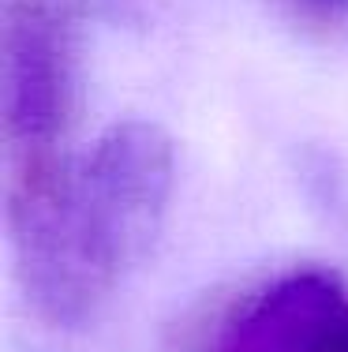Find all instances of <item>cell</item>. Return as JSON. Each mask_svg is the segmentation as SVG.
Returning <instances> with one entry per match:
<instances>
[{"label":"cell","instance_id":"1","mask_svg":"<svg viewBox=\"0 0 348 352\" xmlns=\"http://www.w3.org/2000/svg\"><path fill=\"white\" fill-rule=\"evenodd\" d=\"M172 195V142L150 120H120L49 169L8 176L15 270L38 318L90 322L143 263Z\"/></svg>","mask_w":348,"mask_h":352},{"label":"cell","instance_id":"2","mask_svg":"<svg viewBox=\"0 0 348 352\" xmlns=\"http://www.w3.org/2000/svg\"><path fill=\"white\" fill-rule=\"evenodd\" d=\"M82 19L76 0H4L0 12V124L8 176L68 157L79 102Z\"/></svg>","mask_w":348,"mask_h":352},{"label":"cell","instance_id":"3","mask_svg":"<svg viewBox=\"0 0 348 352\" xmlns=\"http://www.w3.org/2000/svg\"><path fill=\"white\" fill-rule=\"evenodd\" d=\"M206 352H348V289L326 270H288L240 300Z\"/></svg>","mask_w":348,"mask_h":352},{"label":"cell","instance_id":"4","mask_svg":"<svg viewBox=\"0 0 348 352\" xmlns=\"http://www.w3.org/2000/svg\"><path fill=\"white\" fill-rule=\"evenodd\" d=\"M285 15L322 34L348 30V0H273Z\"/></svg>","mask_w":348,"mask_h":352}]
</instances>
